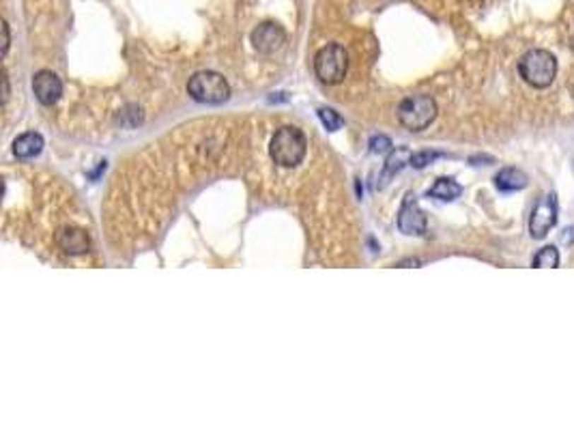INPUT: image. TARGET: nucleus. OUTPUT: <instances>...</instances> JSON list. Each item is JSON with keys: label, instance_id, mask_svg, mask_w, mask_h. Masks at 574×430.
Instances as JSON below:
<instances>
[{"label": "nucleus", "instance_id": "f257e3e1", "mask_svg": "<svg viewBox=\"0 0 574 430\" xmlns=\"http://www.w3.org/2000/svg\"><path fill=\"white\" fill-rule=\"evenodd\" d=\"M305 151H308V140H305L303 132L297 127H291V125L278 129L276 136L271 138V144H269L271 159L282 168L299 166L305 157Z\"/></svg>", "mask_w": 574, "mask_h": 430}, {"label": "nucleus", "instance_id": "f03ea898", "mask_svg": "<svg viewBox=\"0 0 574 430\" xmlns=\"http://www.w3.org/2000/svg\"><path fill=\"white\" fill-rule=\"evenodd\" d=\"M518 71L523 80L536 88H546L557 76V61L546 50H529L518 63Z\"/></svg>", "mask_w": 574, "mask_h": 430}, {"label": "nucleus", "instance_id": "7ed1b4c3", "mask_svg": "<svg viewBox=\"0 0 574 430\" xmlns=\"http://www.w3.org/2000/svg\"><path fill=\"white\" fill-rule=\"evenodd\" d=\"M435 117H437V103L428 95L406 97L398 105V121L411 132L426 129L435 121Z\"/></svg>", "mask_w": 574, "mask_h": 430}, {"label": "nucleus", "instance_id": "20e7f679", "mask_svg": "<svg viewBox=\"0 0 574 430\" xmlns=\"http://www.w3.org/2000/svg\"><path fill=\"white\" fill-rule=\"evenodd\" d=\"M187 93L200 103H222L230 97V86L216 71H198L189 78Z\"/></svg>", "mask_w": 574, "mask_h": 430}, {"label": "nucleus", "instance_id": "39448f33", "mask_svg": "<svg viewBox=\"0 0 574 430\" xmlns=\"http://www.w3.org/2000/svg\"><path fill=\"white\" fill-rule=\"evenodd\" d=\"M348 69V57L342 45L332 43L317 52L315 57V74L325 84H340Z\"/></svg>", "mask_w": 574, "mask_h": 430}, {"label": "nucleus", "instance_id": "423d86ee", "mask_svg": "<svg viewBox=\"0 0 574 430\" xmlns=\"http://www.w3.org/2000/svg\"><path fill=\"white\" fill-rule=\"evenodd\" d=\"M557 222V198L553 194L544 196L534 213H532V220H529V233L534 239H544L549 235V231L555 226Z\"/></svg>", "mask_w": 574, "mask_h": 430}, {"label": "nucleus", "instance_id": "0eeeda50", "mask_svg": "<svg viewBox=\"0 0 574 430\" xmlns=\"http://www.w3.org/2000/svg\"><path fill=\"white\" fill-rule=\"evenodd\" d=\"M250 39H252L254 50H258L260 54H274V52H278L284 45L286 33L276 22H263V24L256 26L252 30V37Z\"/></svg>", "mask_w": 574, "mask_h": 430}, {"label": "nucleus", "instance_id": "6e6552de", "mask_svg": "<svg viewBox=\"0 0 574 430\" xmlns=\"http://www.w3.org/2000/svg\"><path fill=\"white\" fill-rule=\"evenodd\" d=\"M398 228L404 235H424L426 233V215L413 196L404 198V204L398 213Z\"/></svg>", "mask_w": 574, "mask_h": 430}, {"label": "nucleus", "instance_id": "1a4fd4ad", "mask_svg": "<svg viewBox=\"0 0 574 430\" xmlns=\"http://www.w3.org/2000/svg\"><path fill=\"white\" fill-rule=\"evenodd\" d=\"M33 93L43 105H54L63 95V82L57 74L39 71L33 78Z\"/></svg>", "mask_w": 574, "mask_h": 430}, {"label": "nucleus", "instance_id": "9d476101", "mask_svg": "<svg viewBox=\"0 0 574 430\" xmlns=\"http://www.w3.org/2000/svg\"><path fill=\"white\" fill-rule=\"evenodd\" d=\"M59 245L67 252V254H86L90 248V239L84 231L80 228H65L59 233Z\"/></svg>", "mask_w": 574, "mask_h": 430}, {"label": "nucleus", "instance_id": "9b49d317", "mask_svg": "<svg viewBox=\"0 0 574 430\" xmlns=\"http://www.w3.org/2000/svg\"><path fill=\"white\" fill-rule=\"evenodd\" d=\"M41 151H43V138L39 134H35V132H26L20 138H16V142H13V153L20 159L37 157Z\"/></svg>", "mask_w": 574, "mask_h": 430}, {"label": "nucleus", "instance_id": "f8f14e48", "mask_svg": "<svg viewBox=\"0 0 574 430\" xmlns=\"http://www.w3.org/2000/svg\"><path fill=\"white\" fill-rule=\"evenodd\" d=\"M527 175L520 173L518 168H503L497 177H495V185L501 192H518L527 187Z\"/></svg>", "mask_w": 574, "mask_h": 430}, {"label": "nucleus", "instance_id": "ddd939ff", "mask_svg": "<svg viewBox=\"0 0 574 430\" xmlns=\"http://www.w3.org/2000/svg\"><path fill=\"white\" fill-rule=\"evenodd\" d=\"M462 194V187L454 181V179H437V183L430 187V196L433 198H439V200H445V202H450V200H454V198H458Z\"/></svg>", "mask_w": 574, "mask_h": 430}, {"label": "nucleus", "instance_id": "4468645a", "mask_svg": "<svg viewBox=\"0 0 574 430\" xmlns=\"http://www.w3.org/2000/svg\"><path fill=\"white\" fill-rule=\"evenodd\" d=\"M404 164H411V153L406 149H396L387 161H385V177H392L394 173H398Z\"/></svg>", "mask_w": 574, "mask_h": 430}, {"label": "nucleus", "instance_id": "2eb2a0df", "mask_svg": "<svg viewBox=\"0 0 574 430\" xmlns=\"http://www.w3.org/2000/svg\"><path fill=\"white\" fill-rule=\"evenodd\" d=\"M559 265V252L555 248H544L536 254L534 258V267H544V269H551V267H557Z\"/></svg>", "mask_w": 574, "mask_h": 430}, {"label": "nucleus", "instance_id": "dca6fc26", "mask_svg": "<svg viewBox=\"0 0 574 430\" xmlns=\"http://www.w3.org/2000/svg\"><path fill=\"white\" fill-rule=\"evenodd\" d=\"M319 119H321V123L329 132H336V129L342 127V117L336 110H332V108H321V110H319Z\"/></svg>", "mask_w": 574, "mask_h": 430}, {"label": "nucleus", "instance_id": "f3484780", "mask_svg": "<svg viewBox=\"0 0 574 430\" xmlns=\"http://www.w3.org/2000/svg\"><path fill=\"white\" fill-rule=\"evenodd\" d=\"M437 157H441V155H439V153H430V151L415 153V155H411V166H413V168H424V166L430 164V161H435Z\"/></svg>", "mask_w": 574, "mask_h": 430}, {"label": "nucleus", "instance_id": "a211bd4d", "mask_svg": "<svg viewBox=\"0 0 574 430\" xmlns=\"http://www.w3.org/2000/svg\"><path fill=\"white\" fill-rule=\"evenodd\" d=\"M392 149V140L387 136H375L370 140V151L373 153H387Z\"/></svg>", "mask_w": 574, "mask_h": 430}, {"label": "nucleus", "instance_id": "6ab92c4d", "mask_svg": "<svg viewBox=\"0 0 574 430\" xmlns=\"http://www.w3.org/2000/svg\"><path fill=\"white\" fill-rule=\"evenodd\" d=\"M9 43H11V37H9V24L3 20V57H7V52H9Z\"/></svg>", "mask_w": 574, "mask_h": 430}, {"label": "nucleus", "instance_id": "aec40b11", "mask_svg": "<svg viewBox=\"0 0 574 430\" xmlns=\"http://www.w3.org/2000/svg\"><path fill=\"white\" fill-rule=\"evenodd\" d=\"M3 84H5V95H3V99H5V103H7V99H9V80H7V76L3 78Z\"/></svg>", "mask_w": 574, "mask_h": 430}, {"label": "nucleus", "instance_id": "412c9836", "mask_svg": "<svg viewBox=\"0 0 574 430\" xmlns=\"http://www.w3.org/2000/svg\"><path fill=\"white\" fill-rule=\"evenodd\" d=\"M570 41H572V43H570V45H572V47H574V26H572V30H570Z\"/></svg>", "mask_w": 574, "mask_h": 430}]
</instances>
